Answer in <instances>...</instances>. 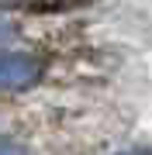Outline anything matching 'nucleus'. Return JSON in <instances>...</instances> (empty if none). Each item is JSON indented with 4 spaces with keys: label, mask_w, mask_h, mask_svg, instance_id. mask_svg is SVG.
I'll list each match as a JSON object with an SVG mask.
<instances>
[{
    "label": "nucleus",
    "mask_w": 152,
    "mask_h": 155,
    "mask_svg": "<svg viewBox=\"0 0 152 155\" xmlns=\"http://www.w3.org/2000/svg\"><path fill=\"white\" fill-rule=\"evenodd\" d=\"M49 76V55L0 45V93H28Z\"/></svg>",
    "instance_id": "nucleus-1"
},
{
    "label": "nucleus",
    "mask_w": 152,
    "mask_h": 155,
    "mask_svg": "<svg viewBox=\"0 0 152 155\" xmlns=\"http://www.w3.org/2000/svg\"><path fill=\"white\" fill-rule=\"evenodd\" d=\"M14 38H17V21L0 11V45H11Z\"/></svg>",
    "instance_id": "nucleus-2"
},
{
    "label": "nucleus",
    "mask_w": 152,
    "mask_h": 155,
    "mask_svg": "<svg viewBox=\"0 0 152 155\" xmlns=\"http://www.w3.org/2000/svg\"><path fill=\"white\" fill-rule=\"evenodd\" d=\"M0 155H31V148L24 141H14V138H0Z\"/></svg>",
    "instance_id": "nucleus-3"
},
{
    "label": "nucleus",
    "mask_w": 152,
    "mask_h": 155,
    "mask_svg": "<svg viewBox=\"0 0 152 155\" xmlns=\"http://www.w3.org/2000/svg\"><path fill=\"white\" fill-rule=\"evenodd\" d=\"M114 155H152V148H145V145H131V148H121Z\"/></svg>",
    "instance_id": "nucleus-4"
}]
</instances>
